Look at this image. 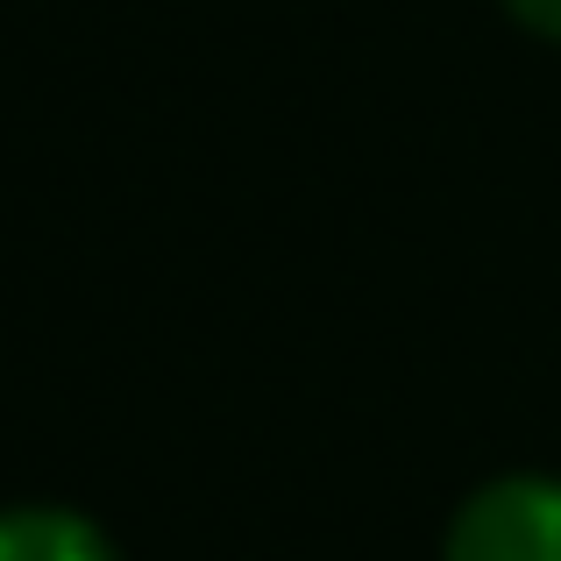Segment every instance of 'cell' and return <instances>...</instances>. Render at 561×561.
<instances>
[{
  "label": "cell",
  "mask_w": 561,
  "mask_h": 561,
  "mask_svg": "<svg viewBox=\"0 0 561 561\" xmlns=\"http://www.w3.org/2000/svg\"><path fill=\"white\" fill-rule=\"evenodd\" d=\"M448 561H561V483L505 477L462 505Z\"/></svg>",
  "instance_id": "6da1fadb"
},
{
  "label": "cell",
  "mask_w": 561,
  "mask_h": 561,
  "mask_svg": "<svg viewBox=\"0 0 561 561\" xmlns=\"http://www.w3.org/2000/svg\"><path fill=\"white\" fill-rule=\"evenodd\" d=\"M0 561H114V548L71 512H8L0 519Z\"/></svg>",
  "instance_id": "7a4b0ae2"
},
{
  "label": "cell",
  "mask_w": 561,
  "mask_h": 561,
  "mask_svg": "<svg viewBox=\"0 0 561 561\" xmlns=\"http://www.w3.org/2000/svg\"><path fill=\"white\" fill-rule=\"evenodd\" d=\"M505 8L519 14L534 36H554V43H561V0H505Z\"/></svg>",
  "instance_id": "3957f363"
}]
</instances>
